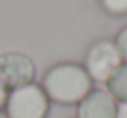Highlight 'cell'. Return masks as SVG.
<instances>
[{
  "mask_svg": "<svg viewBox=\"0 0 127 118\" xmlns=\"http://www.w3.org/2000/svg\"><path fill=\"white\" fill-rule=\"evenodd\" d=\"M0 118H8V116H6V114H4V112H2V110H0Z\"/></svg>",
  "mask_w": 127,
  "mask_h": 118,
  "instance_id": "cell-11",
  "label": "cell"
},
{
  "mask_svg": "<svg viewBox=\"0 0 127 118\" xmlns=\"http://www.w3.org/2000/svg\"><path fill=\"white\" fill-rule=\"evenodd\" d=\"M35 64L27 54L21 52H2L0 54V83L8 91L33 83Z\"/></svg>",
  "mask_w": 127,
  "mask_h": 118,
  "instance_id": "cell-4",
  "label": "cell"
},
{
  "mask_svg": "<svg viewBox=\"0 0 127 118\" xmlns=\"http://www.w3.org/2000/svg\"><path fill=\"white\" fill-rule=\"evenodd\" d=\"M6 99H8V89L4 87L2 83H0V110L6 106Z\"/></svg>",
  "mask_w": 127,
  "mask_h": 118,
  "instance_id": "cell-9",
  "label": "cell"
},
{
  "mask_svg": "<svg viewBox=\"0 0 127 118\" xmlns=\"http://www.w3.org/2000/svg\"><path fill=\"white\" fill-rule=\"evenodd\" d=\"M115 46L119 48V54H121V58H123V62H127V25L117 33V37H115Z\"/></svg>",
  "mask_w": 127,
  "mask_h": 118,
  "instance_id": "cell-8",
  "label": "cell"
},
{
  "mask_svg": "<svg viewBox=\"0 0 127 118\" xmlns=\"http://www.w3.org/2000/svg\"><path fill=\"white\" fill-rule=\"evenodd\" d=\"M42 89L50 101L61 106H77L90 91L94 89V81L81 64L63 62L48 68L42 81Z\"/></svg>",
  "mask_w": 127,
  "mask_h": 118,
  "instance_id": "cell-1",
  "label": "cell"
},
{
  "mask_svg": "<svg viewBox=\"0 0 127 118\" xmlns=\"http://www.w3.org/2000/svg\"><path fill=\"white\" fill-rule=\"evenodd\" d=\"M100 6L104 8V13L113 15V17L127 15V0H100Z\"/></svg>",
  "mask_w": 127,
  "mask_h": 118,
  "instance_id": "cell-7",
  "label": "cell"
},
{
  "mask_svg": "<svg viewBox=\"0 0 127 118\" xmlns=\"http://www.w3.org/2000/svg\"><path fill=\"white\" fill-rule=\"evenodd\" d=\"M117 101L106 89H92L77 104V118H115Z\"/></svg>",
  "mask_w": 127,
  "mask_h": 118,
  "instance_id": "cell-5",
  "label": "cell"
},
{
  "mask_svg": "<svg viewBox=\"0 0 127 118\" xmlns=\"http://www.w3.org/2000/svg\"><path fill=\"white\" fill-rule=\"evenodd\" d=\"M123 64V58L119 54V48L110 39H100L90 46L86 54L83 68L88 71L90 79L94 83H108V79L115 75V71Z\"/></svg>",
  "mask_w": 127,
  "mask_h": 118,
  "instance_id": "cell-3",
  "label": "cell"
},
{
  "mask_svg": "<svg viewBox=\"0 0 127 118\" xmlns=\"http://www.w3.org/2000/svg\"><path fill=\"white\" fill-rule=\"evenodd\" d=\"M106 91L115 98V101H127V62L121 64L115 71V75L108 79Z\"/></svg>",
  "mask_w": 127,
  "mask_h": 118,
  "instance_id": "cell-6",
  "label": "cell"
},
{
  "mask_svg": "<svg viewBox=\"0 0 127 118\" xmlns=\"http://www.w3.org/2000/svg\"><path fill=\"white\" fill-rule=\"evenodd\" d=\"M4 110L8 118H46L50 110V99L44 93L42 85L29 83L8 91Z\"/></svg>",
  "mask_w": 127,
  "mask_h": 118,
  "instance_id": "cell-2",
  "label": "cell"
},
{
  "mask_svg": "<svg viewBox=\"0 0 127 118\" xmlns=\"http://www.w3.org/2000/svg\"><path fill=\"white\" fill-rule=\"evenodd\" d=\"M115 118H127V101L117 104V116Z\"/></svg>",
  "mask_w": 127,
  "mask_h": 118,
  "instance_id": "cell-10",
  "label": "cell"
}]
</instances>
